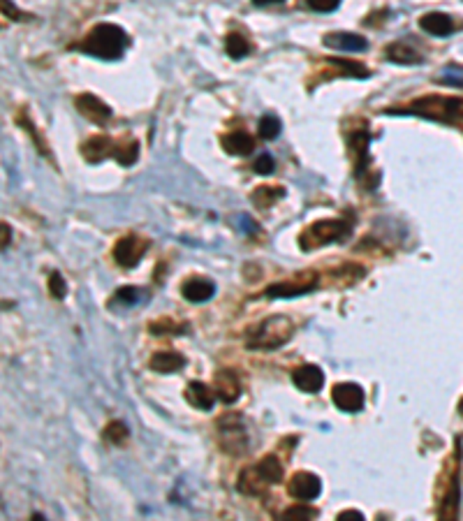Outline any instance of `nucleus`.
Listing matches in <instances>:
<instances>
[{
  "mask_svg": "<svg viewBox=\"0 0 463 521\" xmlns=\"http://www.w3.org/2000/svg\"><path fill=\"white\" fill-rule=\"evenodd\" d=\"M127 47V35L120 26L113 24H100L84 38L79 49L84 54L93 56V58L102 61H116L123 56Z\"/></svg>",
  "mask_w": 463,
  "mask_h": 521,
  "instance_id": "obj_1",
  "label": "nucleus"
},
{
  "mask_svg": "<svg viewBox=\"0 0 463 521\" xmlns=\"http://www.w3.org/2000/svg\"><path fill=\"white\" fill-rule=\"evenodd\" d=\"M292 329H295V325L288 315H274V318L260 322L253 329L246 346L251 350H276L292 339Z\"/></svg>",
  "mask_w": 463,
  "mask_h": 521,
  "instance_id": "obj_2",
  "label": "nucleus"
},
{
  "mask_svg": "<svg viewBox=\"0 0 463 521\" xmlns=\"http://www.w3.org/2000/svg\"><path fill=\"white\" fill-rule=\"evenodd\" d=\"M350 232V223L345 221H317L301 234V250H315L324 243H333Z\"/></svg>",
  "mask_w": 463,
  "mask_h": 521,
  "instance_id": "obj_3",
  "label": "nucleus"
},
{
  "mask_svg": "<svg viewBox=\"0 0 463 521\" xmlns=\"http://www.w3.org/2000/svg\"><path fill=\"white\" fill-rule=\"evenodd\" d=\"M218 438L220 447L232 456L244 454L248 449V431L239 415H225L218 419Z\"/></svg>",
  "mask_w": 463,
  "mask_h": 521,
  "instance_id": "obj_4",
  "label": "nucleus"
},
{
  "mask_svg": "<svg viewBox=\"0 0 463 521\" xmlns=\"http://www.w3.org/2000/svg\"><path fill=\"white\" fill-rule=\"evenodd\" d=\"M317 287V276L315 273H301V276L281 280V283H274L267 287V297L274 299H292V297H301V294H308Z\"/></svg>",
  "mask_w": 463,
  "mask_h": 521,
  "instance_id": "obj_5",
  "label": "nucleus"
},
{
  "mask_svg": "<svg viewBox=\"0 0 463 521\" xmlns=\"http://www.w3.org/2000/svg\"><path fill=\"white\" fill-rule=\"evenodd\" d=\"M146 250H148L146 239L130 234V237H123L116 241V246H113V259H116L123 269H132V266H137L141 262V257H144Z\"/></svg>",
  "mask_w": 463,
  "mask_h": 521,
  "instance_id": "obj_6",
  "label": "nucleus"
},
{
  "mask_svg": "<svg viewBox=\"0 0 463 521\" xmlns=\"http://www.w3.org/2000/svg\"><path fill=\"white\" fill-rule=\"evenodd\" d=\"M288 494L297 501H315V498L322 494V482L315 473H308V470H299L290 477L288 482Z\"/></svg>",
  "mask_w": 463,
  "mask_h": 521,
  "instance_id": "obj_7",
  "label": "nucleus"
},
{
  "mask_svg": "<svg viewBox=\"0 0 463 521\" xmlns=\"http://www.w3.org/2000/svg\"><path fill=\"white\" fill-rule=\"evenodd\" d=\"M331 401L345 412H359L364 408V390L354 383H338L331 390Z\"/></svg>",
  "mask_w": 463,
  "mask_h": 521,
  "instance_id": "obj_8",
  "label": "nucleus"
},
{
  "mask_svg": "<svg viewBox=\"0 0 463 521\" xmlns=\"http://www.w3.org/2000/svg\"><path fill=\"white\" fill-rule=\"evenodd\" d=\"M74 104H77V109H79L81 116H86L88 121L97 123V125L107 123V121L111 118V114H113L109 104H104L97 95H93V93H81V95H77V97H74Z\"/></svg>",
  "mask_w": 463,
  "mask_h": 521,
  "instance_id": "obj_9",
  "label": "nucleus"
},
{
  "mask_svg": "<svg viewBox=\"0 0 463 521\" xmlns=\"http://www.w3.org/2000/svg\"><path fill=\"white\" fill-rule=\"evenodd\" d=\"M213 390H216V396L223 401L225 406H232L241 394L239 378L234 376V371L230 369H220L216 373V378H213Z\"/></svg>",
  "mask_w": 463,
  "mask_h": 521,
  "instance_id": "obj_10",
  "label": "nucleus"
},
{
  "mask_svg": "<svg viewBox=\"0 0 463 521\" xmlns=\"http://www.w3.org/2000/svg\"><path fill=\"white\" fill-rule=\"evenodd\" d=\"M213 294H216L213 280L202 278V276H192L181 285V297H185V301H190V304H204Z\"/></svg>",
  "mask_w": 463,
  "mask_h": 521,
  "instance_id": "obj_11",
  "label": "nucleus"
},
{
  "mask_svg": "<svg viewBox=\"0 0 463 521\" xmlns=\"http://www.w3.org/2000/svg\"><path fill=\"white\" fill-rule=\"evenodd\" d=\"M322 45L336 49V51H352V54L366 51L368 49L366 38H361L357 33H329L322 38Z\"/></svg>",
  "mask_w": 463,
  "mask_h": 521,
  "instance_id": "obj_12",
  "label": "nucleus"
},
{
  "mask_svg": "<svg viewBox=\"0 0 463 521\" xmlns=\"http://www.w3.org/2000/svg\"><path fill=\"white\" fill-rule=\"evenodd\" d=\"M292 383H295L297 390L301 392H308V394H315L322 390L324 385V373L317 369V366L313 364H306V366H299V369L292 373Z\"/></svg>",
  "mask_w": 463,
  "mask_h": 521,
  "instance_id": "obj_13",
  "label": "nucleus"
},
{
  "mask_svg": "<svg viewBox=\"0 0 463 521\" xmlns=\"http://www.w3.org/2000/svg\"><path fill=\"white\" fill-rule=\"evenodd\" d=\"M118 151H120V146L113 144L109 137H91L88 142L81 146V153L88 163H100V160H104L109 156L116 158Z\"/></svg>",
  "mask_w": 463,
  "mask_h": 521,
  "instance_id": "obj_14",
  "label": "nucleus"
},
{
  "mask_svg": "<svg viewBox=\"0 0 463 521\" xmlns=\"http://www.w3.org/2000/svg\"><path fill=\"white\" fill-rule=\"evenodd\" d=\"M419 28L429 35H436V38H447V35L454 33V21L450 14L443 12H429L419 19Z\"/></svg>",
  "mask_w": 463,
  "mask_h": 521,
  "instance_id": "obj_15",
  "label": "nucleus"
},
{
  "mask_svg": "<svg viewBox=\"0 0 463 521\" xmlns=\"http://www.w3.org/2000/svg\"><path fill=\"white\" fill-rule=\"evenodd\" d=\"M220 144H223V149L230 153V156H251L255 151V139L248 135L246 130H234V132H227L220 139Z\"/></svg>",
  "mask_w": 463,
  "mask_h": 521,
  "instance_id": "obj_16",
  "label": "nucleus"
},
{
  "mask_svg": "<svg viewBox=\"0 0 463 521\" xmlns=\"http://www.w3.org/2000/svg\"><path fill=\"white\" fill-rule=\"evenodd\" d=\"M384 56L391 61V63H398V65H417V63H422V54L417 51L415 47L410 45V42H391V45L384 49Z\"/></svg>",
  "mask_w": 463,
  "mask_h": 521,
  "instance_id": "obj_17",
  "label": "nucleus"
},
{
  "mask_svg": "<svg viewBox=\"0 0 463 521\" xmlns=\"http://www.w3.org/2000/svg\"><path fill=\"white\" fill-rule=\"evenodd\" d=\"M185 399H188L190 406L199 408V410H211L213 403H216V390L204 383H190L185 387Z\"/></svg>",
  "mask_w": 463,
  "mask_h": 521,
  "instance_id": "obj_18",
  "label": "nucleus"
},
{
  "mask_svg": "<svg viewBox=\"0 0 463 521\" xmlns=\"http://www.w3.org/2000/svg\"><path fill=\"white\" fill-rule=\"evenodd\" d=\"M148 364H151V369L155 373H176L185 366V357L181 355V352L162 350V352H155Z\"/></svg>",
  "mask_w": 463,
  "mask_h": 521,
  "instance_id": "obj_19",
  "label": "nucleus"
},
{
  "mask_svg": "<svg viewBox=\"0 0 463 521\" xmlns=\"http://www.w3.org/2000/svg\"><path fill=\"white\" fill-rule=\"evenodd\" d=\"M237 487H239L241 494H246V496H262L269 489V484L262 480V477L258 475V470H255V466H253V468L241 470Z\"/></svg>",
  "mask_w": 463,
  "mask_h": 521,
  "instance_id": "obj_20",
  "label": "nucleus"
},
{
  "mask_svg": "<svg viewBox=\"0 0 463 521\" xmlns=\"http://www.w3.org/2000/svg\"><path fill=\"white\" fill-rule=\"evenodd\" d=\"M255 470H258V475L269 484V487H272V484H278V482L283 480V463L274 454H269V456H265V459H260L258 463H255Z\"/></svg>",
  "mask_w": 463,
  "mask_h": 521,
  "instance_id": "obj_21",
  "label": "nucleus"
},
{
  "mask_svg": "<svg viewBox=\"0 0 463 521\" xmlns=\"http://www.w3.org/2000/svg\"><path fill=\"white\" fill-rule=\"evenodd\" d=\"M153 336H181L188 332V325L185 322H176L174 318H162L158 322H151L148 325Z\"/></svg>",
  "mask_w": 463,
  "mask_h": 521,
  "instance_id": "obj_22",
  "label": "nucleus"
},
{
  "mask_svg": "<svg viewBox=\"0 0 463 521\" xmlns=\"http://www.w3.org/2000/svg\"><path fill=\"white\" fill-rule=\"evenodd\" d=\"M283 195H285V190L281 186H260L253 193V202L258 204L260 209H267V207H272L276 200H281Z\"/></svg>",
  "mask_w": 463,
  "mask_h": 521,
  "instance_id": "obj_23",
  "label": "nucleus"
},
{
  "mask_svg": "<svg viewBox=\"0 0 463 521\" xmlns=\"http://www.w3.org/2000/svg\"><path fill=\"white\" fill-rule=\"evenodd\" d=\"M281 130H283V123H281V118H278L276 114H265L260 118L258 132H260L262 139H267V142L276 139L278 135H281Z\"/></svg>",
  "mask_w": 463,
  "mask_h": 521,
  "instance_id": "obj_24",
  "label": "nucleus"
},
{
  "mask_svg": "<svg viewBox=\"0 0 463 521\" xmlns=\"http://www.w3.org/2000/svg\"><path fill=\"white\" fill-rule=\"evenodd\" d=\"M225 47H227V54H230L232 58H244V56H248V51H251V42L239 33L227 35Z\"/></svg>",
  "mask_w": 463,
  "mask_h": 521,
  "instance_id": "obj_25",
  "label": "nucleus"
},
{
  "mask_svg": "<svg viewBox=\"0 0 463 521\" xmlns=\"http://www.w3.org/2000/svg\"><path fill=\"white\" fill-rule=\"evenodd\" d=\"M139 299H141V290H139V287H134V285H125V287H120V290L113 292L111 304L134 306V304H139Z\"/></svg>",
  "mask_w": 463,
  "mask_h": 521,
  "instance_id": "obj_26",
  "label": "nucleus"
},
{
  "mask_svg": "<svg viewBox=\"0 0 463 521\" xmlns=\"http://www.w3.org/2000/svg\"><path fill=\"white\" fill-rule=\"evenodd\" d=\"M102 435H104V440L113 442V445H120V442H125L127 438V428L123 422H109Z\"/></svg>",
  "mask_w": 463,
  "mask_h": 521,
  "instance_id": "obj_27",
  "label": "nucleus"
},
{
  "mask_svg": "<svg viewBox=\"0 0 463 521\" xmlns=\"http://www.w3.org/2000/svg\"><path fill=\"white\" fill-rule=\"evenodd\" d=\"M317 517V510L315 508H308V505H297V508H290L285 510L281 519H290V521H299V519H315Z\"/></svg>",
  "mask_w": 463,
  "mask_h": 521,
  "instance_id": "obj_28",
  "label": "nucleus"
},
{
  "mask_svg": "<svg viewBox=\"0 0 463 521\" xmlns=\"http://www.w3.org/2000/svg\"><path fill=\"white\" fill-rule=\"evenodd\" d=\"M49 292H52L54 299H63V297H65L68 285H65V278H63L58 271H52V276H49Z\"/></svg>",
  "mask_w": 463,
  "mask_h": 521,
  "instance_id": "obj_29",
  "label": "nucleus"
},
{
  "mask_svg": "<svg viewBox=\"0 0 463 521\" xmlns=\"http://www.w3.org/2000/svg\"><path fill=\"white\" fill-rule=\"evenodd\" d=\"M255 172H258V174H272L274 170H276V163H274V158L272 156H269V153H262V156L258 158V160H255Z\"/></svg>",
  "mask_w": 463,
  "mask_h": 521,
  "instance_id": "obj_30",
  "label": "nucleus"
},
{
  "mask_svg": "<svg viewBox=\"0 0 463 521\" xmlns=\"http://www.w3.org/2000/svg\"><path fill=\"white\" fill-rule=\"evenodd\" d=\"M338 5H340V0H308V7L313 12H333V10H338Z\"/></svg>",
  "mask_w": 463,
  "mask_h": 521,
  "instance_id": "obj_31",
  "label": "nucleus"
},
{
  "mask_svg": "<svg viewBox=\"0 0 463 521\" xmlns=\"http://www.w3.org/2000/svg\"><path fill=\"white\" fill-rule=\"evenodd\" d=\"M3 14H5V17L17 19V21H26V14H24V12H19L17 7H14L12 0H3Z\"/></svg>",
  "mask_w": 463,
  "mask_h": 521,
  "instance_id": "obj_32",
  "label": "nucleus"
},
{
  "mask_svg": "<svg viewBox=\"0 0 463 521\" xmlns=\"http://www.w3.org/2000/svg\"><path fill=\"white\" fill-rule=\"evenodd\" d=\"M338 519L340 521H357V519H364V515L357 512V510H345V512H340Z\"/></svg>",
  "mask_w": 463,
  "mask_h": 521,
  "instance_id": "obj_33",
  "label": "nucleus"
},
{
  "mask_svg": "<svg viewBox=\"0 0 463 521\" xmlns=\"http://www.w3.org/2000/svg\"><path fill=\"white\" fill-rule=\"evenodd\" d=\"M7 243H10V237H7V223H3V248H7Z\"/></svg>",
  "mask_w": 463,
  "mask_h": 521,
  "instance_id": "obj_34",
  "label": "nucleus"
},
{
  "mask_svg": "<svg viewBox=\"0 0 463 521\" xmlns=\"http://www.w3.org/2000/svg\"><path fill=\"white\" fill-rule=\"evenodd\" d=\"M253 3L262 7V5H274V3H283V0H253Z\"/></svg>",
  "mask_w": 463,
  "mask_h": 521,
  "instance_id": "obj_35",
  "label": "nucleus"
}]
</instances>
